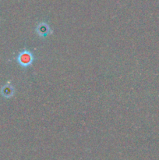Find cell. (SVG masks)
Segmentation results:
<instances>
[{"instance_id":"cell-1","label":"cell","mask_w":159,"mask_h":160,"mask_svg":"<svg viewBox=\"0 0 159 160\" xmlns=\"http://www.w3.org/2000/svg\"><path fill=\"white\" fill-rule=\"evenodd\" d=\"M17 60L22 67H28L32 63L33 56L29 51H23L20 53Z\"/></svg>"},{"instance_id":"cell-2","label":"cell","mask_w":159,"mask_h":160,"mask_svg":"<svg viewBox=\"0 0 159 160\" xmlns=\"http://www.w3.org/2000/svg\"><path fill=\"white\" fill-rule=\"evenodd\" d=\"M37 33H38V35L41 37H45L48 34H49V30H48V26H45V25H42V28L41 29H37Z\"/></svg>"},{"instance_id":"cell-3","label":"cell","mask_w":159,"mask_h":160,"mask_svg":"<svg viewBox=\"0 0 159 160\" xmlns=\"http://www.w3.org/2000/svg\"><path fill=\"white\" fill-rule=\"evenodd\" d=\"M2 94H3V95H5V96H6V97L10 96V95L12 94V88H10V87H8V88L7 87H5L4 88H3Z\"/></svg>"}]
</instances>
